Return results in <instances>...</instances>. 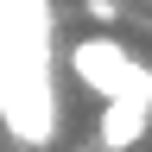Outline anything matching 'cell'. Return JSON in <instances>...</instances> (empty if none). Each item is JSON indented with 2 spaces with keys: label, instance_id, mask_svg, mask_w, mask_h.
<instances>
[{
  "label": "cell",
  "instance_id": "cell-1",
  "mask_svg": "<svg viewBox=\"0 0 152 152\" xmlns=\"http://www.w3.org/2000/svg\"><path fill=\"white\" fill-rule=\"evenodd\" d=\"M64 70H70V76H76L89 95H102V102H108V95H121V89L133 83L140 57H133V51H127L114 32H89V38H76V45H70Z\"/></svg>",
  "mask_w": 152,
  "mask_h": 152
},
{
  "label": "cell",
  "instance_id": "cell-2",
  "mask_svg": "<svg viewBox=\"0 0 152 152\" xmlns=\"http://www.w3.org/2000/svg\"><path fill=\"white\" fill-rule=\"evenodd\" d=\"M146 127H152V70L140 64L133 83L102 102V127H95V140H102V152H127V146L146 140Z\"/></svg>",
  "mask_w": 152,
  "mask_h": 152
},
{
  "label": "cell",
  "instance_id": "cell-3",
  "mask_svg": "<svg viewBox=\"0 0 152 152\" xmlns=\"http://www.w3.org/2000/svg\"><path fill=\"white\" fill-rule=\"evenodd\" d=\"M83 13H89V19H102V26H108V19H121V0H83Z\"/></svg>",
  "mask_w": 152,
  "mask_h": 152
}]
</instances>
